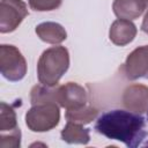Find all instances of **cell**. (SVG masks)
Returning a JSON list of instances; mask_svg holds the SVG:
<instances>
[{
  "label": "cell",
  "mask_w": 148,
  "mask_h": 148,
  "mask_svg": "<svg viewBox=\"0 0 148 148\" xmlns=\"http://www.w3.org/2000/svg\"><path fill=\"white\" fill-rule=\"evenodd\" d=\"M145 126V119L139 113L116 109L98 117L95 131L108 139L117 140L130 148H135L141 145L147 135Z\"/></svg>",
  "instance_id": "6da1fadb"
},
{
  "label": "cell",
  "mask_w": 148,
  "mask_h": 148,
  "mask_svg": "<svg viewBox=\"0 0 148 148\" xmlns=\"http://www.w3.org/2000/svg\"><path fill=\"white\" fill-rule=\"evenodd\" d=\"M69 67V53L65 46H52L45 50L37 62L39 83L49 87L57 86Z\"/></svg>",
  "instance_id": "7a4b0ae2"
},
{
  "label": "cell",
  "mask_w": 148,
  "mask_h": 148,
  "mask_svg": "<svg viewBox=\"0 0 148 148\" xmlns=\"http://www.w3.org/2000/svg\"><path fill=\"white\" fill-rule=\"evenodd\" d=\"M60 120L59 104L54 102L34 104L25 113V125L32 132H47Z\"/></svg>",
  "instance_id": "3957f363"
},
{
  "label": "cell",
  "mask_w": 148,
  "mask_h": 148,
  "mask_svg": "<svg viewBox=\"0 0 148 148\" xmlns=\"http://www.w3.org/2000/svg\"><path fill=\"white\" fill-rule=\"evenodd\" d=\"M0 71L10 82H17L25 76L27 61L16 46L8 44L0 46Z\"/></svg>",
  "instance_id": "277c9868"
},
{
  "label": "cell",
  "mask_w": 148,
  "mask_h": 148,
  "mask_svg": "<svg viewBox=\"0 0 148 148\" xmlns=\"http://www.w3.org/2000/svg\"><path fill=\"white\" fill-rule=\"evenodd\" d=\"M28 15V7L22 0H1L0 32L8 34L18 28Z\"/></svg>",
  "instance_id": "5b68a950"
},
{
  "label": "cell",
  "mask_w": 148,
  "mask_h": 148,
  "mask_svg": "<svg viewBox=\"0 0 148 148\" xmlns=\"http://www.w3.org/2000/svg\"><path fill=\"white\" fill-rule=\"evenodd\" d=\"M124 73L128 80H148V45L134 49L126 58Z\"/></svg>",
  "instance_id": "8992f818"
},
{
  "label": "cell",
  "mask_w": 148,
  "mask_h": 148,
  "mask_svg": "<svg viewBox=\"0 0 148 148\" xmlns=\"http://www.w3.org/2000/svg\"><path fill=\"white\" fill-rule=\"evenodd\" d=\"M57 101L59 106L66 110H73L84 106L88 102V95L82 86L75 82H67L59 86Z\"/></svg>",
  "instance_id": "52a82bcc"
},
{
  "label": "cell",
  "mask_w": 148,
  "mask_h": 148,
  "mask_svg": "<svg viewBox=\"0 0 148 148\" xmlns=\"http://www.w3.org/2000/svg\"><path fill=\"white\" fill-rule=\"evenodd\" d=\"M124 106L133 112L143 113L148 111V87L143 84H131L123 92Z\"/></svg>",
  "instance_id": "ba28073f"
},
{
  "label": "cell",
  "mask_w": 148,
  "mask_h": 148,
  "mask_svg": "<svg viewBox=\"0 0 148 148\" xmlns=\"http://www.w3.org/2000/svg\"><path fill=\"white\" fill-rule=\"evenodd\" d=\"M136 27L130 20H116L109 30L110 40L117 46H125L130 44L136 36Z\"/></svg>",
  "instance_id": "9c48e42d"
},
{
  "label": "cell",
  "mask_w": 148,
  "mask_h": 148,
  "mask_svg": "<svg viewBox=\"0 0 148 148\" xmlns=\"http://www.w3.org/2000/svg\"><path fill=\"white\" fill-rule=\"evenodd\" d=\"M146 6L143 0H114L112 9L118 18L132 21L142 15Z\"/></svg>",
  "instance_id": "30bf717a"
},
{
  "label": "cell",
  "mask_w": 148,
  "mask_h": 148,
  "mask_svg": "<svg viewBox=\"0 0 148 148\" xmlns=\"http://www.w3.org/2000/svg\"><path fill=\"white\" fill-rule=\"evenodd\" d=\"M37 36L45 43L60 44L67 38L65 28L57 22H43L36 27Z\"/></svg>",
  "instance_id": "8fae6325"
},
{
  "label": "cell",
  "mask_w": 148,
  "mask_h": 148,
  "mask_svg": "<svg viewBox=\"0 0 148 148\" xmlns=\"http://www.w3.org/2000/svg\"><path fill=\"white\" fill-rule=\"evenodd\" d=\"M61 139L67 143L87 145L90 140L89 130L84 128L81 124L67 121L66 126L61 131Z\"/></svg>",
  "instance_id": "7c38bea8"
},
{
  "label": "cell",
  "mask_w": 148,
  "mask_h": 148,
  "mask_svg": "<svg viewBox=\"0 0 148 148\" xmlns=\"http://www.w3.org/2000/svg\"><path fill=\"white\" fill-rule=\"evenodd\" d=\"M58 88L59 86H44V84H36L32 87L30 91V102L31 105L38 104V103H47V102H54L58 103L57 96H58Z\"/></svg>",
  "instance_id": "4fadbf2b"
},
{
  "label": "cell",
  "mask_w": 148,
  "mask_h": 148,
  "mask_svg": "<svg viewBox=\"0 0 148 148\" xmlns=\"http://www.w3.org/2000/svg\"><path fill=\"white\" fill-rule=\"evenodd\" d=\"M97 116H98V110L87 104L79 109L66 110V113H65V118L67 119V121H72L81 125L91 123L94 119H96Z\"/></svg>",
  "instance_id": "5bb4252c"
},
{
  "label": "cell",
  "mask_w": 148,
  "mask_h": 148,
  "mask_svg": "<svg viewBox=\"0 0 148 148\" xmlns=\"http://www.w3.org/2000/svg\"><path fill=\"white\" fill-rule=\"evenodd\" d=\"M17 120H16V113L14 109L6 104L5 102H1L0 104V133H8L14 130H17Z\"/></svg>",
  "instance_id": "9a60e30c"
},
{
  "label": "cell",
  "mask_w": 148,
  "mask_h": 148,
  "mask_svg": "<svg viewBox=\"0 0 148 148\" xmlns=\"http://www.w3.org/2000/svg\"><path fill=\"white\" fill-rule=\"evenodd\" d=\"M21 146V131L20 128L8 133L0 134V147L1 148H18Z\"/></svg>",
  "instance_id": "2e32d148"
},
{
  "label": "cell",
  "mask_w": 148,
  "mask_h": 148,
  "mask_svg": "<svg viewBox=\"0 0 148 148\" xmlns=\"http://www.w3.org/2000/svg\"><path fill=\"white\" fill-rule=\"evenodd\" d=\"M31 9L36 12H50L60 7L61 0H28Z\"/></svg>",
  "instance_id": "e0dca14e"
},
{
  "label": "cell",
  "mask_w": 148,
  "mask_h": 148,
  "mask_svg": "<svg viewBox=\"0 0 148 148\" xmlns=\"http://www.w3.org/2000/svg\"><path fill=\"white\" fill-rule=\"evenodd\" d=\"M141 30H142L145 34L148 35V10H147V13H146L145 16H143L142 24H141Z\"/></svg>",
  "instance_id": "ac0fdd59"
},
{
  "label": "cell",
  "mask_w": 148,
  "mask_h": 148,
  "mask_svg": "<svg viewBox=\"0 0 148 148\" xmlns=\"http://www.w3.org/2000/svg\"><path fill=\"white\" fill-rule=\"evenodd\" d=\"M143 2H145L146 5H148V0H143Z\"/></svg>",
  "instance_id": "d6986e66"
},
{
  "label": "cell",
  "mask_w": 148,
  "mask_h": 148,
  "mask_svg": "<svg viewBox=\"0 0 148 148\" xmlns=\"http://www.w3.org/2000/svg\"><path fill=\"white\" fill-rule=\"evenodd\" d=\"M145 146H147V147H148V142H147V143H146V145H145Z\"/></svg>",
  "instance_id": "ffe728a7"
}]
</instances>
